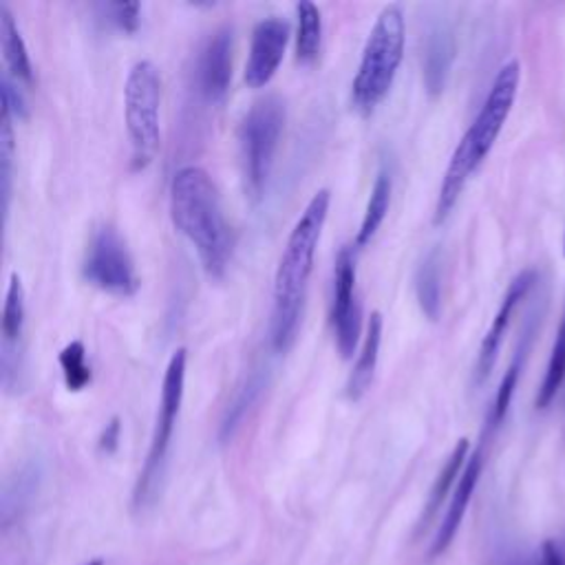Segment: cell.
<instances>
[{"label":"cell","mask_w":565,"mask_h":565,"mask_svg":"<svg viewBox=\"0 0 565 565\" xmlns=\"http://www.w3.org/2000/svg\"><path fill=\"white\" fill-rule=\"evenodd\" d=\"M285 102L279 95L257 99L239 125V153L250 199L259 201L266 192L274 155L285 129Z\"/></svg>","instance_id":"cell-5"},{"label":"cell","mask_w":565,"mask_h":565,"mask_svg":"<svg viewBox=\"0 0 565 565\" xmlns=\"http://www.w3.org/2000/svg\"><path fill=\"white\" fill-rule=\"evenodd\" d=\"M519 80H521V67L517 60L506 62L497 71L493 86L478 113L475 122L464 133L454 157H450V162H448V168H446L442 186H439L435 212H433L435 225L444 223L448 219V214L454 212L467 181L493 151V146L510 116V110H513Z\"/></svg>","instance_id":"cell-3"},{"label":"cell","mask_w":565,"mask_h":565,"mask_svg":"<svg viewBox=\"0 0 565 565\" xmlns=\"http://www.w3.org/2000/svg\"><path fill=\"white\" fill-rule=\"evenodd\" d=\"M170 219L195 246L210 279H223L233 257V233L219 190L199 166H184L170 181Z\"/></svg>","instance_id":"cell-2"},{"label":"cell","mask_w":565,"mask_h":565,"mask_svg":"<svg viewBox=\"0 0 565 565\" xmlns=\"http://www.w3.org/2000/svg\"><path fill=\"white\" fill-rule=\"evenodd\" d=\"M120 437H122V422L120 417H113L99 433L97 439V448L102 454H116L118 446H120Z\"/></svg>","instance_id":"cell-29"},{"label":"cell","mask_w":565,"mask_h":565,"mask_svg":"<svg viewBox=\"0 0 565 565\" xmlns=\"http://www.w3.org/2000/svg\"><path fill=\"white\" fill-rule=\"evenodd\" d=\"M391 190H393L391 173L387 168H380L376 175V181L372 186V195H369L365 214H363V223H361V231L356 237V248H365L367 244H372V239L380 231V225L389 212Z\"/></svg>","instance_id":"cell-19"},{"label":"cell","mask_w":565,"mask_h":565,"mask_svg":"<svg viewBox=\"0 0 565 565\" xmlns=\"http://www.w3.org/2000/svg\"><path fill=\"white\" fill-rule=\"evenodd\" d=\"M469 448H471V444H469L467 437H462V439L456 444L454 454L448 456L446 464L442 467V471H439V475H437V480H435V484H433V489H431V495H428V502H426L422 521H428V519L437 513V508H439L442 502L446 499L450 486H458L456 482H460V475H462V471H464V467H467V462H469Z\"/></svg>","instance_id":"cell-21"},{"label":"cell","mask_w":565,"mask_h":565,"mask_svg":"<svg viewBox=\"0 0 565 565\" xmlns=\"http://www.w3.org/2000/svg\"><path fill=\"white\" fill-rule=\"evenodd\" d=\"M162 78L151 60H140L131 67L125 84V116L133 146L131 166L144 170L157 155L162 144L160 131Z\"/></svg>","instance_id":"cell-7"},{"label":"cell","mask_w":565,"mask_h":565,"mask_svg":"<svg viewBox=\"0 0 565 565\" xmlns=\"http://www.w3.org/2000/svg\"><path fill=\"white\" fill-rule=\"evenodd\" d=\"M532 565H565V554L552 539H548L541 543L537 561Z\"/></svg>","instance_id":"cell-30"},{"label":"cell","mask_w":565,"mask_h":565,"mask_svg":"<svg viewBox=\"0 0 565 565\" xmlns=\"http://www.w3.org/2000/svg\"><path fill=\"white\" fill-rule=\"evenodd\" d=\"M534 283H537V272L534 270H523L508 285V292L504 294L502 305H499V309H497V314H495V318H493V322H491V327L484 336V341L480 345V354H478V363H475V385H484L489 380V376H491V372L497 363L504 338L508 333L513 314L519 307V303L528 296V292L534 287Z\"/></svg>","instance_id":"cell-13"},{"label":"cell","mask_w":565,"mask_h":565,"mask_svg":"<svg viewBox=\"0 0 565 565\" xmlns=\"http://www.w3.org/2000/svg\"><path fill=\"white\" fill-rule=\"evenodd\" d=\"M407 25L400 5H389L376 19L363 49L358 73L352 82L354 106L369 116L387 97L404 56Z\"/></svg>","instance_id":"cell-4"},{"label":"cell","mask_w":565,"mask_h":565,"mask_svg":"<svg viewBox=\"0 0 565 565\" xmlns=\"http://www.w3.org/2000/svg\"><path fill=\"white\" fill-rule=\"evenodd\" d=\"M563 255H565V235H563Z\"/></svg>","instance_id":"cell-32"},{"label":"cell","mask_w":565,"mask_h":565,"mask_svg":"<svg viewBox=\"0 0 565 565\" xmlns=\"http://www.w3.org/2000/svg\"><path fill=\"white\" fill-rule=\"evenodd\" d=\"M233 27H219L197 54L195 86L208 104H219L228 95L233 80Z\"/></svg>","instance_id":"cell-10"},{"label":"cell","mask_w":565,"mask_h":565,"mask_svg":"<svg viewBox=\"0 0 565 565\" xmlns=\"http://www.w3.org/2000/svg\"><path fill=\"white\" fill-rule=\"evenodd\" d=\"M296 19H298L296 60L301 64H309L318 58V51H320L322 16L314 3H309V0H301V3L296 5Z\"/></svg>","instance_id":"cell-23"},{"label":"cell","mask_w":565,"mask_h":565,"mask_svg":"<svg viewBox=\"0 0 565 565\" xmlns=\"http://www.w3.org/2000/svg\"><path fill=\"white\" fill-rule=\"evenodd\" d=\"M565 380V318L556 331V338H554V345H552V354H550V361H548V369H545V376H543V382L539 387V393H537V409H548L550 402L554 400L556 391L561 389Z\"/></svg>","instance_id":"cell-25"},{"label":"cell","mask_w":565,"mask_h":565,"mask_svg":"<svg viewBox=\"0 0 565 565\" xmlns=\"http://www.w3.org/2000/svg\"><path fill=\"white\" fill-rule=\"evenodd\" d=\"M482 469H484V446H480L475 454L469 458V462H467V467L460 475L454 499H450L446 517L442 519V526H439V530L435 534V541L431 545V556L442 554L450 543H454V539H456V534H458V530L464 521V515L469 510V504L473 499V493L478 489V482L482 478Z\"/></svg>","instance_id":"cell-14"},{"label":"cell","mask_w":565,"mask_h":565,"mask_svg":"<svg viewBox=\"0 0 565 565\" xmlns=\"http://www.w3.org/2000/svg\"><path fill=\"white\" fill-rule=\"evenodd\" d=\"M82 276L89 285L113 296L138 294L140 276L133 255L113 225H99L91 235L82 259Z\"/></svg>","instance_id":"cell-8"},{"label":"cell","mask_w":565,"mask_h":565,"mask_svg":"<svg viewBox=\"0 0 565 565\" xmlns=\"http://www.w3.org/2000/svg\"><path fill=\"white\" fill-rule=\"evenodd\" d=\"M331 195L327 188L318 190L287 237L274 276V309L270 338L276 354H287L296 341L303 305L307 296L309 276L314 270L316 248L325 228Z\"/></svg>","instance_id":"cell-1"},{"label":"cell","mask_w":565,"mask_h":565,"mask_svg":"<svg viewBox=\"0 0 565 565\" xmlns=\"http://www.w3.org/2000/svg\"><path fill=\"white\" fill-rule=\"evenodd\" d=\"M287 40H290L287 21L270 16L257 23L252 32L246 71H244V80L248 86L261 89L274 78V73L283 62Z\"/></svg>","instance_id":"cell-12"},{"label":"cell","mask_w":565,"mask_h":565,"mask_svg":"<svg viewBox=\"0 0 565 565\" xmlns=\"http://www.w3.org/2000/svg\"><path fill=\"white\" fill-rule=\"evenodd\" d=\"M380 345H382V314L374 311L369 322H367V333H365V343L361 348L358 361L348 378L345 385V396L352 402H358L372 387L374 376H376V367H378V358H380Z\"/></svg>","instance_id":"cell-16"},{"label":"cell","mask_w":565,"mask_h":565,"mask_svg":"<svg viewBox=\"0 0 565 565\" xmlns=\"http://www.w3.org/2000/svg\"><path fill=\"white\" fill-rule=\"evenodd\" d=\"M97 16L125 34H136L142 21L140 3H99L95 5Z\"/></svg>","instance_id":"cell-27"},{"label":"cell","mask_w":565,"mask_h":565,"mask_svg":"<svg viewBox=\"0 0 565 565\" xmlns=\"http://www.w3.org/2000/svg\"><path fill=\"white\" fill-rule=\"evenodd\" d=\"M415 296L422 314L437 320L442 314V255L431 250L415 270Z\"/></svg>","instance_id":"cell-18"},{"label":"cell","mask_w":565,"mask_h":565,"mask_svg":"<svg viewBox=\"0 0 565 565\" xmlns=\"http://www.w3.org/2000/svg\"><path fill=\"white\" fill-rule=\"evenodd\" d=\"M82 565H104V558H91V561H86Z\"/></svg>","instance_id":"cell-31"},{"label":"cell","mask_w":565,"mask_h":565,"mask_svg":"<svg viewBox=\"0 0 565 565\" xmlns=\"http://www.w3.org/2000/svg\"><path fill=\"white\" fill-rule=\"evenodd\" d=\"M456 60V36L446 25H435L424 45V86L431 97L439 95L446 89L450 69Z\"/></svg>","instance_id":"cell-15"},{"label":"cell","mask_w":565,"mask_h":565,"mask_svg":"<svg viewBox=\"0 0 565 565\" xmlns=\"http://www.w3.org/2000/svg\"><path fill=\"white\" fill-rule=\"evenodd\" d=\"M186 350H177L170 356V363L164 374V385H162V398H160V409H157V420H155V431L151 437V448L144 462V469L140 473V480L136 484L133 493V506L138 510H144L151 506L157 497L168 450L175 433V424L179 417V409L184 402V389H186Z\"/></svg>","instance_id":"cell-6"},{"label":"cell","mask_w":565,"mask_h":565,"mask_svg":"<svg viewBox=\"0 0 565 565\" xmlns=\"http://www.w3.org/2000/svg\"><path fill=\"white\" fill-rule=\"evenodd\" d=\"M25 287L21 276L14 272L8 285L3 305V387L12 393L23 387V331H25Z\"/></svg>","instance_id":"cell-11"},{"label":"cell","mask_w":565,"mask_h":565,"mask_svg":"<svg viewBox=\"0 0 565 565\" xmlns=\"http://www.w3.org/2000/svg\"><path fill=\"white\" fill-rule=\"evenodd\" d=\"M0 45H3V56L10 67V73L21 82L32 84L34 82L32 58L21 36V30L16 25V19L5 3H0Z\"/></svg>","instance_id":"cell-17"},{"label":"cell","mask_w":565,"mask_h":565,"mask_svg":"<svg viewBox=\"0 0 565 565\" xmlns=\"http://www.w3.org/2000/svg\"><path fill=\"white\" fill-rule=\"evenodd\" d=\"M14 184V129L12 113L3 106L0 110V201H3V216H10Z\"/></svg>","instance_id":"cell-24"},{"label":"cell","mask_w":565,"mask_h":565,"mask_svg":"<svg viewBox=\"0 0 565 565\" xmlns=\"http://www.w3.org/2000/svg\"><path fill=\"white\" fill-rule=\"evenodd\" d=\"M530 341H532V329L521 338V345L508 367V372L504 374L502 382H499V389L495 393V400H493V409L489 413V424H486V431H495L504 420H506V413L510 409V402H513V396H515V389L519 385V378H521V369H523V361H526V354H528V348H530Z\"/></svg>","instance_id":"cell-22"},{"label":"cell","mask_w":565,"mask_h":565,"mask_svg":"<svg viewBox=\"0 0 565 565\" xmlns=\"http://www.w3.org/2000/svg\"><path fill=\"white\" fill-rule=\"evenodd\" d=\"M0 84H3V106L12 113V118L16 116L19 120L27 118V102L25 97L19 93L16 84L12 82V78L8 73H3V80H0Z\"/></svg>","instance_id":"cell-28"},{"label":"cell","mask_w":565,"mask_h":565,"mask_svg":"<svg viewBox=\"0 0 565 565\" xmlns=\"http://www.w3.org/2000/svg\"><path fill=\"white\" fill-rule=\"evenodd\" d=\"M60 367L64 374V382L69 391H82L91 385V367L86 363V350L82 341H71L62 352H60Z\"/></svg>","instance_id":"cell-26"},{"label":"cell","mask_w":565,"mask_h":565,"mask_svg":"<svg viewBox=\"0 0 565 565\" xmlns=\"http://www.w3.org/2000/svg\"><path fill=\"white\" fill-rule=\"evenodd\" d=\"M331 329L336 350L348 361L356 354L363 329V307L356 294V259L350 246H343L333 263Z\"/></svg>","instance_id":"cell-9"},{"label":"cell","mask_w":565,"mask_h":565,"mask_svg":"<svg viewBox=\"0 0 565 565\" xmlns=\"http://www.w3.org/2000/svg\"><path fill=\"white\" fill-rule=\"evenodd\" d=\"M266 389V376L263 372H252L244 385L239 387L235 400L231 402L228 411H225L221 426H219V442L225 444L228 439H233V435L237 433V428L242 426V422L246 420V413L252 409V404L259 400L261 391Z\"/></svg>","instance_id":"cell-20"}]
</instances>
